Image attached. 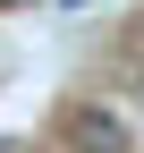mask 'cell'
I'll list each match as a JSON object with an SVG mask.
<instances>
[{
  "label": "cell",
  "mask_w": 144,
  "mask_h": 153,
  "mask_svg": "<svg viewBox=\"0 0 144 153\" xmlns=\"http://www.w3.org/2000/svg\"><path fill=\"white\" fill-rule=\"evenodd\" d=\"M60 136H68V153H127V136H136V128L119 119L110 102H76V111L60 119Z\"/></svg>",
  "instance_id": "cell-1"
},
{
  "label": "cell",
  "mask_w": 144,
  "mask_h": 153,
  "mask_svg": "<svg viewBox=\"0 0 144 153\" xmlns=\"http://www.w3.org/2000/svg\"><path fill=\"white\" fill-rule=\"evenodd\" d=\"M51 9H85V0H51Z\"/></svg>",
  "instance_id": "cell-2"
},
{
  "label": "cell",
  "mask_w": 144,
  "mask_h": 153,
  "mask_svg": "<svg viewBox=\"0 0 144 153\" xmlns=\"http://www.w3.org/2000/svg\"><path fill=\"white\" fill-rule=\"evenodd\" d=\"M0 9H17V0H0Z\"/></svg>",
  "instance_id": "cell-3"
}]
</instances>
